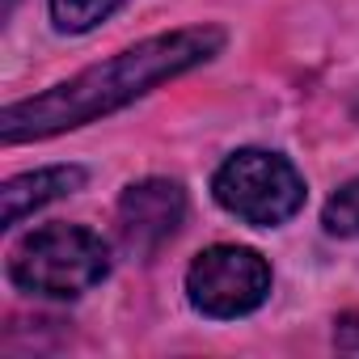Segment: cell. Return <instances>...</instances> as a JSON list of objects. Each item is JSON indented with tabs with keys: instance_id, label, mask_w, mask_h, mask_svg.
I'll list each match as a JSON object with an SVG mask.
<instances>
[{
	"instance_id": "1",
	"label": "cell",
	"mask_w": 359,
	"mask_h": 359,
	"mask_svg": "<svg viewBox=\"0 0 359 359\" xmlns=\"http://www.w3.org/2000/svg\"><path fill=\"white\" fill-rule=\"evenodd\" d=\"M220 47H224V30H216V26H191V30L156 34L131 51H118L114 60H106L97 68H85L81 76L47 89L43 97L9 106L0 114V135H5V144H22V140H43V135L68 131V127L93 123V118L135 102L152 85L199 68Z\"/></svg>"
},
{
	"instance_id": "4",
	"label": "cell",
	"mask_w": 359,
	"mask_h": 359,
	"mask_svg": "<svg viewBox=\"0 0 359 359\" xmlns=\"http://www.w3.org/2000/svg\"><path fill=\"white\" fill-rule=\"evenodd\" d=\"M187 296L203 317H245L271 296V266L258 250L212 245L191 262Z\"/></svg>"
},
{
	"instance_id": "8",
	"label": "cell",
	"mask_w": 359,
	"mask_h": 359,
	"mask_svg": "<svg viewBox=\"0 0 359 359\" xmlns=\"http://www.w3.org/2000/svg\"><path fill=\"white\" fill-rule=\"evenodd\" d=\"M325 229L334 237H359V177L325 203Z\"/></svg>"
},
{
	"instance_id": "7",
	"label": "cell",
	"mask_w": 359,
	"mask_h": 359,
	"mask_svg": "<svg viewBox=\"0 0 359 359\" xmlns=\"http://www.w3.org/2000/svg\"><path fill=\"white\" fill-rule=\"evenodd\" d=\"M47 5H51V22L64 34H85L97 22H106L123 0H47Z\"/></svg>"
},
{
	"instance_id": "6",
	"label": "cell",
	"mask_w": 359,
	"mask_h": 359,
	"mask_svg": "<svg viewBox=\"0 0 359 359\" xmlns=\"http://www.w3.org/2000/svg\"><path fill=\"white\" fill-rule=\"evenodd\" d=\"M85 187V169L81 165H51V169H34V173H22L13 182H5L0 191V224L13 229L18 220H26L30 212L72 195Z\"/></svg>"
},
{
	"instance_id": "3",
	"label": "cell",
	"mask_w": 359,
	"mask_h": 359,
	"mask_svg": "<svg viewBox=\"0 0 359 359\" xmlns=\"http://www.w3.org/2000/svg\"><path fill=\"white\" fill-rule=\"evenodd\" d=\"M212 195L229 216L254 229H275L304 208V177L279 152L241 148L216 169Z\"/></svg>"
},
{
	"instance_id": "5",
	"label": "cell",
	"mask_w": 359,
	"mask_h": 359,
	"mask_svg": "<svg viewBox=\"0 0 359 359\" xmlns=\"http://www.w3.org/2000/svg\"><path fill=\"white\" fill-rule=\"evenodd\" d=\"M187 220V195L169 177H144L131 182L118 199V233L123 245L140 258H152L165 241H173V233Z\"/></svg>"
},
{
	"instance_id": "2",
	"label": "cell",
	"mask_w": 359,
	"mask_h": 359,
	"mask_svg": "<svg viewBox=\"0 0 359 359\" xmlns=\"http://www.w3.org/2000/svg\"><path fill=\"white\" fill-rule=\"evenodd\" d=\"M106 275H110V250L97 233L81 224L39 229L9 258V279L30 296L72 300L93 283H102Z\"/></svg>"
}]
</instances>
